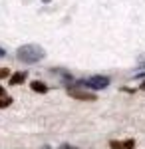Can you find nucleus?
<instances>
[{
    "label": "nucleus",
    "instance_id": "nucleus-9",
    "mask_svg": "<svg viewBox=\"0 0 145 149\" xmlns=\"http://www.w3.org/2000/svg\"><path fill=\"white\" fill-rule=\"evenodd\" d=\"M137 64H139V68L145 70V54H141V56L137 58Z\"/></svg>",
    "mask_w": 145,
    "mask_h": 149
},
{
    "label": "nucleus",
    "instance_id": "nucleus-8",
    "mask_svg": "<svg viewBox=\"0 0 145 149\" xmlns=\"http://www.w3.org/2000/svg\"><path fill=\"white\" fill-rule=\"evenodd\" d=\"M10 76V70L8 68H0V80H6Z\"/></svg>",
    "mask_w": 145,
    "mask_h": 149
},
{
    "label": "nucleus",
    "instance_id": "nucleus-12",
    "mask_svg": "<svg viewBox=\"0 0 145 149\" xmlns=\"http://www.w3.org/2000/svg\"><path fill=\"white\" fill-rule=\"evenodd\" d=\"M4 56H6V52H4V50L0 48V58H4Z\"/></svg>",
    "mask_w": 145,
    "mask_h": 149
},
{
    "label": "nucleus",
    "instance_id": "nucleus-11",
    "mask_svg": "<svg viewBox=\"0 0 145 149\" xmlns=\"http://www.w3.org/2000/svg\"><path fill=\"white\" fill-rule=\"evenodd\" d=\"M0 95H6V90H4L2 86H0Z\"/></svg>",
    "mask_w": 145,
    "mask_h": 149
},
{
    "label": "nucleus",
    "instance_id": "nucleus-14",
    "mask_svg": "<svg viewBox=\"0 0 145 149\" xmlns=\"http://www.w3.org/2000/svg\"><path fill=\"white\" fill-rule=\"evenodd\" d=\"M42 149H52V147H50V145H44V147H42Z\"/></svg>",
    "mask_w": 145,
    "mask_h": 149
},
{
    "label": "nucleus",
    "instance_id": "nucleus-10",
    "mask_svg": "<svg viewBox=\"0 0 145 149\" xmlns=\"http://www.w3.org/2000/svg\"><path fill=\"white\" fill-rule=\"evenodd\" d=\"M58 149H78V147H74V145H70V143H62Z\"/></svg>",
    "mask_w": 145,
    "mask_h": 149
},
{
    "label": "nucleus",
    "instance_id": "nucleus-2",
    "mask_svg": "<svg viewBox=\"0 0 145 149\" xmlns=\"http://www.w3.org/2000/svg\"><path fill=\"white\" fill-rule=\"evenodd\" d=\"M74 86L78 88H88V90H105L109 86V78L107 76H89L82 81H76Z\"/></svg>",
    "mask_w": 145,
    "mask_h": 149
},
{
    "label": "nucleus",
    "instance_id": "nucleus-7",
    "mask_svg": "<svg viewBox=\"0 0 145 149\" xmlns=\"http://www.w3.org/2000/svg\"><path fill=\"white\" fill-rule=\"evenodd\" d=\"M12 102H14V100H12L8 93H6V95H0V109H4V107H10Z\"/></svg>",
    "mask_w": 145,
    "mask_h": 149
},
{
    "label": "nucleus",
    "instance_id": "nucleus-5",
    "mask_svg": "<svg viewBox=\"0 0 145 149\" xmlns=\"http://www.w3.org/2000/svg\"><path fill=\"white\" fill-rule=\"evenodd\" d=\"M28 78V72H14L8 76V86H20Z\"/></svg>",
    "mask_w": 145,
    "mask_h": 149
},
{
    "label": "nucleus",
    "instance_id": "nucleus-1",
    "mask_svg": "<svg viewBox=\"0 0 145 149\" xmlns=\"http://www.w3.org/2000/svg\"><path fill=\"white\" fill-rule=\"evenodd\" d=\"M44 56H46L44 48L38 46V44H24L16 50V58L24 64H38Z\"/></svg>",
    "mask_w": 145,
    "mask_h": 149
},
{
    "label": "nucleus",
    "instance_id": "nucleus-13",
    "mask_svg": "<svg viewBox=\"0 0 145 149\" xmlns=\"http://www.w3.org/2000/svg\"><path fill=\"white\" fill-rule=\"evenodd\" d=\"M139 90H145V80L141 81V86H139Z\"/></svg>",
    "mask_w": 145,
    "mask_h": 149
},
{
    "label": "nucleus",
    "instance_id": "nucleus-6",
    "mask_svg": "<svg viewBox=\"0 0 145 149\" xmlns=\"http://www.w3.org/2000/svg\"><path fill=\"white\" fill-rule=\"evenodd\" d=\"M30 88H32V92H36V93H46L48 90H50L44 81H40V80H34L32 84H30Z\"/></svg>",
    "mask_w": 145,
    "mask_h": 149
},
{
    "label": "nucleus",
    "instance_id": "nucleus-3",
    "mask_svg": "<svg viewBox=\"0 0 145 149\" xmlns=\"http://www.w3.org/2000/svg\"><path fill=\"white\" fill-rule=\"evenodd\" d=\"M66 92L70 97H74V100H79V102H96L98 100V95L93 92H89V90H82L78 86H72V88H66Z\"/></svg>",
    "mask_w": 145,
    "mask_h": 149
},
{
    "label": "nucleus",
    "instance_id": "nucleus-4",
    "mask_svg": "<svg viewBox=\"0 0 145 149\" xmlns=\"http://www.w3.org/2000/svg\"><path fill=\"white\" fill-rule=\"evenodd\" d=\"M109 147L112 149H135V139L129 137V139H125V141L112 139V141H109Z\"/></svg>",
    "mask_w": 145,
    "mask_h": 149
},
{
    "label": "nucleus",
    "instance_id": "nucleus-15",
    "mask_svg": "<svg viewBox=\"0 0 145 149\" xmlns=\"http://www.w3.org/2000/svg\"><path fill=\"white\" fill-rule=\"evenodd\" d=\"M42 2H44V4H48V2H52V0H42Z\"/></svg>",
    "mask_w": 145,
    "mask_h": 149
}]
</instances>
